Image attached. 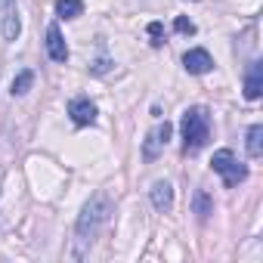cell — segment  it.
<instances>
[{"label": "cell", "mask_w": 263, "mask_h": 263, "mask_svg": "<svg viewBox=\"0 0 263 263\" xmlns=\"http://www.w3.org/2000/svg\"><path fill=\"white\" fill-rule=\"evenodd\" d=\"M180 130H183V152L186 155H195L208 146L211 140V115L208 108L201 105H192L183 111V121H180Z\"/></svg>", "instance_id": "cell-2"}, {"label": "cell", "mask_w": 263, "mask_h": 263, "mask_svg": "<svg viewBox=\"0 0 263 263\" xmlns=\"http://www.w3.org/2000/svg\"><path fill=\"white\" fill-rule=\"evenodd\" d=\"M171 134H174V124H171V121H164V124H155V127L149 130L146 143H143V158H146V161L158 158V155L167 149V143H171Z\"/></svg>", "instance_id": "cell-4"}, {"label": "cell", "mask_w": 263, "mask_h": 263, "mask_svg": "<svg viewBox=\"0 0 263 263\" xmlns=\"http://www.w3.org/2000/svg\"><path fill=\"white\" fill-rule=\"evenodd\" d=\"M211 167L223 177V183L232 189V186H238V183H245L248 180V167L229 152V149H220V152H214V158H211Z\"/></svg>", "instance_id": "cell-3"}, {"label": "cell", "mask_w": 263, "mask_h": 263, "mask_svg": "<svg viewBox=\"0 0 263 263\" xmlns=\"http://www.w3.org/2000/svg\"><path fill=\"white\" fill-rule=\"evenodd\" d=\"M183 68H186L189 74H208V71L214 68V59H211L208 50H189V53L183 56Z\"/></svg>", "instance_id": "cell-6"}, {"label": "cell", "mask_w": 263, "mask_h": 263, "mask_svg": "<svg viewBox=\"0 0 263 263\" xmlns=\"http://www.w3.org/2000/svg\"><path fill=\"white\" fill-rule=\"evenodd\" d=\"M31 84H34V71L31 68H25V71H19L16 78H13V96H25L28 90H31Z\"/></svg>", "instance_id": "cell-13"}, {"label": "cell", "mask_w": 263, "mask_h": 263, "mask_svg": "<svg viewBox=\"0 0 263 263\" xmlns=\"http://www.w3.org/2000/svg\"><path fill=\"white\" fill-rule=\"evenodd\" d=\"M149 198H152V208H155V211H161V214H167V211L174 208V186H171L167 180H158V183L152 186V192H149Z\"/></svg>", "instance_id": "cell-8"}, {"label": "cell", "mask_w": 263, "mask_h": 263, "mask_svg": "<svg viewBox=\"0 0 263 263\" xmlns=\"http://www.w3.org/2000/svg\"><path fill=\"white\" fill-rule=\"evenodd\" d=\"M149 37H152V47H161L164 44V25L161 22H149Z\"/></svg>", "instance_id": "cell-15"}, {"label": "cell", "mask_w": 263, "mask_h": 263, "mask_svg": "<svg viewBox=\"0 0 263 263\" xmlns=\"http://www.w3.org/2000/svg\"><path fill=\"white\" fill-rule=\"evenodd\" d=\"M108 214H111V201L105 198V192H96V195L84 204V211H81V217H78V226H74V257H78V260L93 248L99 229H102L105 220H108Z\"/></svg>", "instance_id": "cell-1"}, {"label": "cell", "mask_w": 263, "mask_h": 263, "mask_svg": "<svg viewBox=\"0 0 263 263\" xmlns=\"http://www.w3.org/2000/svg\"><path fill=\"white\" fill-rule=\"evenodd\" d=\"M56 13L59 19H78L84 13V4L81 0H56Z\"/></svg>", "instance_id": "cell-12"}, {"label": "cell", "mask_w": 263, "mask_h": 263, "mask_svg": "<svg viewBox=\"0 0 263 263\" xmlns=\"http://www.w3.org/2000/svg\"><path fill=\"white\" fill-rule=\"evenodd\" d=\"M22 31L19 25V10H16V0H0V34L7 41H16Z\"/></svg>", "instance_id": "cell-5"}, {"label": "cell", "mask_w": 263, "mask_h": 263, "mask_svg": "<svg viewBox=\"0 0 263 263\" xmlns=\"http://www.w3.org/2000/svg\"><path fill=\"white\" fill-rule=\"evenodd\" d=\"M248 155L251 158L263 155V124H251L248 127Z\"/></svg>", "instance_id": "cell-11"}, {"label": "cell", "mask_w": 263, "mask_h": 263, "mask_svg": "<svg viewBox=\"0 0 263 263\" xmlns=\"http://www.w3.org/2000/svg\"><path fill=\"white\" fill-rule=\"evenodd\" d=\"M174 28H177L180 34H195V22H189L186 16H177V22H174Z\"/></svg>", "instance_id": "cell-16"}, {"label": "cell", "mask_w": 263, "mask_h": 263, "mask_svg": "<svg viewBox=\"0 0 263 263\" xmlns=\"http://www.w3.org/2000/svg\"><path fill=\"white\" fill-rule=\"evenodd\" d=\"M192 208H195V214H198L201 220H208V217L214 214V204H211V198H208V195H204L201 189H198V192L192 195Z\"/></svg>", "instance_id": "cell-14"}, {"label": "cell", "mask_w": 263, "mask_h": 263, "mask_svg": "<svg viewBox=\"0 0 263 263\" xmlns=\"http://www.w3.org/2000/svg\"><path fill=\"white\" fill-rule=\"evenodd\" d=\"M105 68H108V62H105V59H99V62H96V65H93V71H96V74H102V71H105Z\"/></svg>", "instance_id": "cell-17"}, {"label": "cell", "mask_w": 263, "mask_h": 263, "mask_svg": "<svg viewBox=\"0 0 263 263\" xmlns=\"http://www.w3.org/2000/svg\"><path fill=\"white\" fill-rule=\"evenodd\" d=\"M47 53H50V59H53V62H68V47H65L62 31H59L56 25H50V28H47Z\"/></svg>", "instance_id": "cell-10"}, {"label": "cell", "mask_w": 263, "mask_h": 263, "mask_svg": "<svg viewBox=\"0 0 263 263\" xmlns=\"http://www.w3.org/2000/svg\"><path fill=\"white\" fill-rule=\"evenodd\" d=\"M68 115H71V121H74L78 127H87V124L96 121V105L81 96V99H71V102H68Z\"/></svg>", "instance_id": "cell-7"}, {"label": "cell", "mask_w": 263, "mask_h": 263, "mask_svg": "<svg viewBox=\"0 0 263 263\" xmlns=\"http://www.w3.org/2000/svg\"><path fill=\"white\" fill-rule=\"evenodd\" d=\"M263 93V65L260 62H251L248 65V74H245V99H260Z\"/></svg>", "instance_id": "cell-9"}]
</instances>
